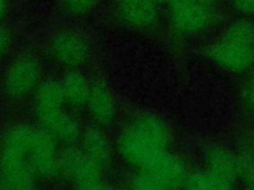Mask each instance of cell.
<instances>
[{
	"label": "cell",
	"mask_w": 254,
	"mask_h": 190,
	"mask_svg": "<svg viewBox=\"0 0 254 190\" xmlns=\"http://www.w3.org/2000/svg\"><path fill=\"white\" fill-rule=\"evenodd\" d=\"M251 150H252V154L254 156V134H253L252 140H251Z\"/></svg>",
	"instance_id": "cell-24"
},
{
	"label": "cell",
	"mask_w": 254,
	"mask_h": 190,
	"mask_svg": "<svg viewBox=\"0 0 254 190\" xmlns=\"http://www.w3.org/2000/svg\"><path fill=\"white\" fill-rule=\"evenodd\" d=\"M170 7L178 6V5H184V4H190V3H204L207 4L205 0H169Z\"/></svg>",
	"instance_id": "cell-22"
},
{
	"label": "cell",
	"mask_w": 254,
	"mask_h": 190,
	"mask_svg": "<svg viewBox=\"0 0 254 190\" xmlns=\"http://www.w3.org/2000/svg\"><path fill=\"white\" fill-rule=\"evenodd\" d=\"M10 45V35L9 32L0 26V59L5 55Z\"/></svg>",
	"instance_id": "cell-20"
},
{
	"label": "cell",
	"mask_w": 254,
	"mask_h": 190,
	"mask_svg": "<svg viewBox=\"0 0 254 190\" xmlns=\"http://www.w3.org/2000/svg\"><path fill=\"white\" fill-rule=\"evenodd\" d=\"M9 10V1L8 0H0V22L4 20L7 16Z\"/></svg>",
	"instance_id": "cell-23"
},
{
	"label": "cell",
	"mask_w": 254,
	"mask_h": 190,
	"mask_svg": "<svg viewBox=\"0 0 254 190\" xmlns=\"http://www.w3.org/2000/svg\"><path fill=\"white\" fill-rule=\"evenodd\" d=\"M86 106L89 114L100 126H108L116 117V105L112 93L101 80L91 83Z\"/></svg>",
	"instance_id": "cell-10"
},
{
	"label": "cell",
	"mask_w": 254,
	"mask_h": 190,
	"mask_svg": "<svg viewBox=\"0 0 254 190\" xmlns=\"http://www.w3.org/2000/svg\"><path fill=\"white\" fill-rule=\"evenodd\" d=\"M238 177L246 187L254 188V156L252 153H243L238 156Z\"/></svg>",
	"instance_id": "cell-17"
},
{
	"label": "cell",
	"mask_w": 254,
	"mask_h": 190,
	"mask_svg": "<svg viewBox=\"0 0 254 190\" xmlns=\"http://www.w3.org/2000/svg\"><path fill=\"white\" fill-rule=\"evenodd\" d=\"M65 104L79 108L85 106L90 92L91 83L79 71L71 70L61 81Z\"/></svg>",
	"instance_id": "cell-14"
},
{
	"label": "cell",
	"mask_w": 254,
	"mask_h": 190,
	"mask_svg": "<svg viewBox=\"0 0 254 190\" xmlns=\"http://www.w3.org/2000/svg\"><path fill=\"white\" fill-rule=\"evenodd\" d=\"M82 150L102 171L111 160V147L105 135L98 129H87L82 135Z\"/></svg>",
	"instance_id": "cell-13"
},
{
	"label": "cell",
	"mask_w": 254,
	"mask_h": 190,
	"mask_svg": "<svg viewBox=\"0 0 254 190\" xmlns=\"http://www.w3.org/2000/svg\"><path fill=\"white\" fill-rule=\"evenodd\" d=\"M208 54L224 69L242 72L254 63V45L222 38L208 48Z\"/></svg>",
	"instance_id": "cell-8"
},
{
	"label": "cell",
	"mask_w": 254,
	"mask_h": 190,
	"mask_svg": "<svg viewBox=\"0 0 254 190\" xmlns=\"http://www.w3.org/2000/svg\"><path fill=\"white\" fill-rule=\"evenodd\" d=\"M98 0H63L65 10L75 16L85 15L90 12Z\"/></svg>",
	"instance_id": "cell-18"
},
{
	"label": "cell",
	"mask_w": 254,
	"mask_h": 190,
	"mask_svg": "<svg viewBox=\"0 0 254 190\" xmlns=\"http://www.w3.org/2000/svg\"><path fill=\"white\" fill-rule=\"evenodd\" d=\"M60 169L79 189H105L101 170L82 149H65L59 157Z\"/></svg>",
	"instance_id": "cell-5"
},
{
	"label": "cell",
	"mask_w": 254,
	"mask_h": 190,
	"mask_svg": "<svg viewBox=\"0 0 254 190\" xmlns=\"http://www.w3.org/2000/svg\"><path fill=\"white\" fill-rule=\"evenodd\" d=\"M152 1L158 5V4H163V3H166V2H168L169 0H152Z\"/></svg>",
	"instance_id": "cell-25"
},
{
	"label": "cell",
	"mask_w": 254,
	"mask_h": 190,
	"mask_svg": "<svg viewBox=\"0 0 254 190\" xmlns=\"http://www.w3.org/2000/svg\"><path fill=\"white\" fill-rule=\"evenodd\" d=\"M170 133L166 125L151 115L131 120L121 131L118 147L122 157L138 169L144 168L168 151Z\"/></svg>",
	"instance_id": "cell-2"
},
{
	"label": "cell",
	"mask_w": 254,
	"mask_h": 190,
	"mask_svg": "<svg viewBox=\"0 0 254 190\" xmlns=\"http://www.w3.org/2000/svg\"><path fill=\"white\" fill-rule=\"evenodd\" d=\"M233 185L209 169H206L198 170L187 176L183 187L195 190H226L232 188Z\"/></svg>",
	"instance_id": "cell-15"
},
{
	"label": "cell",
	"mask_w": 254,
	"mask_h": 190,
	"mask_svg": "<svg viewBox=\"0 0 254 190\" xmlns=\"http://www.w3.org/2000/svg\"><path fill=\"white\" fill-rule=\"evenodd\" d=\"M41 67L31 55H24L14 60L4 77V91L13 100H18L32 93L40 85Z\"/></svg>",
	"instance_id": "cell-6"
},
{
	"label": "cell",
	"mask_w": 254,
	"mask_h": 190,
	"mask_svg": "<svg viewBox=\"0 0 254 190\" xmlns=\"http://www.w3.org/2000/svg\"><path fill=\"white\" fill-rule=\"evenodd\" d=\"M245 101L248 109L254 115V76L246 86Z\"/></svg>",
	"instance_id": "cell-21"
},
{
	"label": "cell",
	"mask_w": 254,
	"mask_h": 190,
	"mask_svg": "<svg viewBox=\"0 0 254 190\" xmlns=\"http://www.w3.org/2000/svg\"><path fill=\"white\" fill-rule=\"evenodd\" d=\"M54 139L30 125L12 127L0 152V183L4 188L30 189L38 180L54 177L60 169Z\"/></svg>",
	"instance_id": "cell-1"
},
{
	"label": "cell",
	"mask_w": 254,
	"mask_h": 190,
	"mask_svg": "<svg viewBox=\"0 0 254 190\" xmlns=\"http://www.w3.org/2000/svg\"><path fill=\"white\" fill-rule=\"evenodd\" d=\"M61 81L48 79L42 82L36 94V113L42 129L54 140L70 143L80 135L76 119L68 114Z\"/></svg>",
	"instance_id": "cell-3"
},
{
	"label": "cell",
	"mask_w": 254,
	"mask_h": 190,
	"mask_svg": "<svg viewBox=\"0 0 254 190\" xmlns=\"http://www.w3.org/2000/svg\"><path fill=\"white\" fill-rule=\"evenodd\" d=\"M234 8L243 15H254V0H232Z\"/></svg>",
	"instance_id": "cell-19"
},
{
	"label": "cell",
	"mask_w": 254,
	"mask_h": 190,
	"mask_svg": "<svg viewBox=\"0 0 254 190\" xmlns=\"http://www.w3.org/2000/svg\"><path fill=\"white\" fill-rule=\"evenodd\" d=\"M117 9L123 22L135 29H148L158 19L157 4L152 0H118Z\"/></svg>",
	"instance_id": "cell-11"
},
{
	"label": "cell",
	"mask_w": 254,
	"mask_h": 190,
	"mask_svg": "<svg viewBox=\"0 0 254 190\" xmlns=\"http://www.w3.org/2000/svg\"><path fill=\"white\" fill-rule=\"evenodd\" d=\"M222 38L254 45V25L244 19L237 20L226 29Z\"/></svg>",
	"instance_id": "cell-16"
},
{
	"label": "cell",
	"mask_w": 254,
	"mask_h": 190,
	"mask_svg": "<svg viewBox=\"0 0 254 190\" xmlns=\"http://www.w3.org/2000/svg\"><path fill=\"white\" fill-rule=\"evenodd\" d=\"M207 169L234 184L238 177V156L222 146L211 145L205 154Z\"/></svg>",
	"instance_id": "cell-12"
},
{
	"label": "cell",
	"mask_w": 254,
	"mask_h": 190,
	"mask_svg": "<svg viewBox=\"0 0 254 190\" xmlns=\"http://www.w3.org/2000/svg\"><path fill=\"white\" fill-rule=\"evenodd\" d=\"M49 49L58 63L71 69L84 64L90 51L87 40L81 34L70 30L58 32L52 38Z\"/></svg>",
	"instance_id": "cell-7"
},
{
	"label": "cell",
	"mask_w": 254,
	"mask_h": 190,
	"mask_svg": "<svg viewBox=\"0 0 254 190\" xmlns=\"http://www.w3.org/2000/svg\"><path fill=\"white\" fill-rule=\"evenodd\" d=\"M174 28L183 34L197 33L207 28L215 18L211 4L190 3L170 7Z\"/></svg>",
	"instance_id": "cell-9"
},
{
	"label": "cell",
	"mask_w": 254,
	"mask_h": 190,
	"mask_svg": "<svg viewBox=\"0 0 254 190\" xmlns=\"http://www.w3.org/2000/svg\"><path fill=\"white\" fill-rule=\"evenodd\" d=\"M187 178L184 161L166 151L148 166L139 169L133 178L137 189H174L183 187Z\"/></svg>",
	"instance_id": "cell-4"
}]
</instances>
